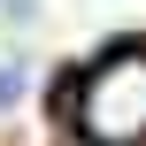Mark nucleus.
I'll use <instances>...</instances> for the list:
<instances>
[{
  "mask_svg": "<svg viewBox=\"0 0 146 146\" xmlns=\"http://www.w3.org/2000/svg\"><path fill=\"white\" fill-rule=\"evenodd\" d=\"M62 115L85 146H146V46L100 54L62 92Z\"/></svg>",
  "mask_w": 146,
  "mask_h": 146,
  "instance_id": "f257e3e1",
  "label": "nucleus"
},
{
  "mask_svg": "<svg viewBox=\"0 0 146 146\" xmlns=\"http://www.w3.org/2000/svg\"><path fill=\"white\" fill-rule=\"evenodd\" d=\"M15 92H23V69H15V62H0V108H8Z\"/></svg>",
  "mask_w": 146,
  "mask_h": 146,
  "instance_id": "f03ea898",
  "label": "nucleus"
}]
</instances>
